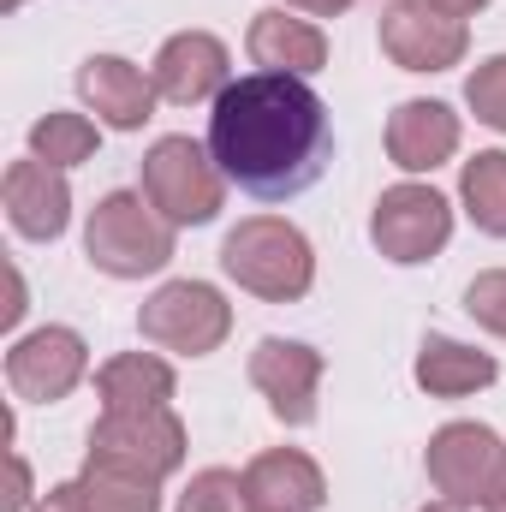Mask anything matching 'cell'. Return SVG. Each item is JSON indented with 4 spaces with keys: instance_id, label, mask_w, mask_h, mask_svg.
Segmentation results:
<instances>
[{
    "instance_id": "6da1fadb",
    "label": "cell",
    "mask_w": 506,
    "mask_h": 512,
    "mask_svg": "<svg viewBox=\"0 0 506 512\" xmlns=\"http://www.w3.org/2000/svg\"><path fill=\"white\" fill-rule=\"evenodd\" d=\"M209 155L245 197L286 203L310 191L334 161L328 102L292 72H245L215 96Z\"/></svg>"
},
{
    "instance_id": "7a4b0ae2",
    "label": "cell",
    "mask_w": 506,
    "mask_h": 512,
    "mask_svg": "<svg viewBox=\"0 0 506 512\" xmlns=\"http://www.w3.org/2000/svg\"><path fill=\"white\" fill-rule=\"evenodd\" d=\"M221 268H227L245 292L268 298V304H292V298H304L310 280H316L310 239H304L292 221H274V215L239 221V227L227 233V245H221Z\"/></svg>"
},
{
    "instance_id": "3957f363",
    "label": "cell",
    "mask_w": 506,
    "mask_h": 512,
    "mask_svg": "<svg viewBox=\"0 0 506 512\" xmlns=\"http://www.w3.org/2000/svg\"><path fill=\"white\" fill-rule=\"evenodd\" d=\"M143 203L149 197H137V191H108L90 209L84 256L102 274H114V280H143V274H155V268L173 262V221H161Z\"/></svg>"
},
{
    "instance_id": "277c9868",
    "label": "cell",
    "mask_w": 506,
    "mask_h": 512,
    "mask_svg": "<svg viewBox=\"0 0 506 512\" xmlns=\"http://www.w3.org/2000/svg\"><path fill=\"white\" fill-rule=\"evenodd\" d=\"M143 197L161 221L173 227H203L221 215V197H227V173L221 161L191 143V137H161L149 155H143Z\"/></svg>"
},
{
    "instance_id": "5b68a950",
    "label": "cell",
    "mask_w": 506,
    "mask_h": 512,
    "mask_svg": "<svg viewBox=\"0 0 506 512\" xmlns=\"http://www.w3.org/2000/svg\"><path fill=\"white\" fill-rule=\"evenodd\" d=\"M429 483L453 507H495L506 495V441L489 423H447L429 435Z\"/></svg>"
},
{
    "instance_id": "8992f818",
    "label": "cell",
    "mask_w": 506,
    "mask_h": 512,
    "mask_svg": "<svg viewBox=\"0 0 506 512\" xmlns=\"http://www.w3.org/2000/svg\"><path fill=\"white\" fill-rule=\"evenodd\" d=\"M90 465L161 483V477H173L185 465V423L167 405H155V411H102V423L90 429Z\"/></svg>"
},
{
    "instance_id": "52a82bcc",
    "label": "cell",
    "mask_w": 506,
    "mask_h": 512,
    "mask_svg": "<svg viewBox=\"0 0 506 512\" xmlns=\"http://www.w3.org/2000/svg\"><path fill=\"white\" fill-rule=\"evenodd\" d=\"M137 334L161 352L179 358H209L227 334H233V304L209 286V280H167L143 310H137Z\"/></svg>"
},
{
    "instance_id": "ba28073f",
    "label": "cell",
    "mask_w": 506,
    "mask_h": 512,
    "mask_svg": "<svg viewBox=\"0 0 506 512\" xmlns=\"http://www.w3.org/2000/svg\"><path fill=\"white\" fill-rule=\"evenodd\" d=\"M370 239L387 262H429L453 239V209L435 185H393L381 191L376 215H370Z\"/></svg>"
},
{
    "instance_id": "9c48e42d",
    "label": "cell",
    "mask_w": 506,
    "mask_h": 512,
    "mask_svg": "<svg viewBox=\"0 0 506 512\" xmlns=\"http://www.w3.org/2000/svg\"><path fill=\"white\" fill-rule=\"evenodd\" d=\"M465 48H471L465 18H447L429 0H393L381 12V54L399 72H447L465 60Z\"/></svg>"
},
{
    "instance_id": "30bf717a",
    "label": "cell",
    "mask_w": 506,
    "mask_h": 512,
    "mask_svg": "<svg viewBox=\"0 0 506 512\" xmlns=\"http://www.w3.org/2000/svg\"><path fill=\"white\" fill-rule=\"evenodd\" d=\"M84 370H90V346L72 328H36V334H24L6 352V382H12L18 399H30V405L66 399L72 387L84 382Z\"/></svg>"
},
{
    "instance_id": "8fae6325",
    "label": "cell",
    "mask_w": 506,
    "mask_h": 512,
    "mask_svg": "<svg viewBox=\"0 0 506 512\" xmlns=\"http://www.w3.org/2000/svg\"><path fill=\"white\" fill-rule=\"evenodd\" d=\"M322 352L304 340H262L251 352V382L268 399V411L292 429L316 423V387H322Z\"/></svg>"
},
{
    "instance_id": "7c38bea8",
    "label": "cell",
    "mask_w": 506,
    "mask_h": 512,
    "mask_svg": "<svg viewBox=\"0 0 506 512\" xmlns=\"http://www.w3.org/2000/svg\"><path fill=\"white\" fill-rule=\"evenodd\" d=\"M233 60H227V42L221 36H209V30H179L161 54H155V96H167V102H179V108H191V102H209V96H221L233 78Z\"/></svg>"
},
{
    "instance_id": "4fadbf2b",
    "label": "cell",
    "mask_w": 506,
    "mask_h": 512,
    "mask_svg": "<svg viewBox=\"0 0 506 512\" xmlns=\"http://www.w3.org/2000/svg\"><path fill=\"white\" fill-rule=\"evenodd\" d=\"M6 221L24 233V239H60L66 221H72V185H66V167L30 155V161H12L6 167Z\"/></svg>"
},
{
    "instance_id": "5bb4252c",
    "label": "cell",
    "mask_w": 506,
    "mask_h": 512,
    "mask_svg": "<svg viewBox=\"0 0 506 512\" xmlns=\"http://www.w3.org/2000/svg\"><path fill=\"white\" fill-rule=\"evenodd\" d=\"M245 495H251V512H322L328 483H322V465L310 453L274 447L245 465Z\"/></svg>"
},
{
    "instance_id": "9a60e30c",
    "label": "cell",
    "mask_w": 506,
    "mask_h": 512,
    "mask_svg": "<svg viewBox=\"0 0 506 512\" xmlns=\"http://www.w3.org/2000/svg\"><path fill=\"white\" fill-rule=\"evenodd\" d=\"M78 96L96 108V120L114 131H137L155 114V78H143L120 54H90L78 66Z\"/></svg>"
},
{
    "instance_id": "2e32d148",
    "label": "cell",
    "mask_w": 506,
    "mask_h": 512,
    "mask_svg": "<svg viewBox=\"0 0 506 512\" xmlns=\"http://www.w3.org/2000/svg\"><path fill=\"white\" fill-rule=\"evenodd\" d=\"M459 149V114L447 102H399L387 120V155L405 173H435Z\"/></svg>"
},
{
    "instance_id": "e0dca14e",
    "label": "cell",
    "mask_w": 506,
    "mask_h": 512,
    "mask_svg": "<svg viewBox=\"0 0 506 512\" xmlns=\"http://www.w3.org/2000/svg\"><path fill=\"white\" fill-rule=\"evenodd\" d=\"M251 60L262 72H292V78H310L328 66V36L304 18H286V12H256L251 36H245Z\"/></svg>"
},
{
    "instance_id": "ac0fdd59",
    "label": "cell",
    "mask_w": 506,
    "mask_h": 512,
    "mask_svg": "<svg viewBox=\"0 0 506 512\" xmlns=\"http://www.w3.org/2000/svg\"><path fill=\"white\" fill-rule=\"evenodd\" d=\"M495 376H501V370H495L489 352L459 346V340H447V334H429L423 352H417V387H423L429 399H465V393L489 387Z\"/></svg>"
},
{
    "instance_id": "d6986e66",
    "label": "cell",
    "mask_w": 506,
    "mask_h": 512,
    "mask_svg": "<svg viewBox=\"0 0 506 512\" xmlns=\"http://www.w3.org/2000/svg\"><path fill=\"white\" fill-rule=\"evenodd\" d=\"M96 393H102V411H155L173 399V370L149 352H126L96 370Z\"/></svg>"
},
{
    "instance_id": "ffe728a7",
    "label": "cell",
    "mask_w": 506,
    "mask_h": 512,
    "mask_svg": "<svg viewBox=\"0 0 506 512\" xmlns=\"http://www.w3.org/2000/svg\"><path fill=\"white\" fill-rule=\"evenodd\" d=\"M459 197H465L477 233L506 239V149H489V155L465 161V173H459Z\"/></svg>"
},
{
    "instance_id": "44dd1931",
    "label": "cell",
    "mask_w": 506,
    "mask_h": 512,
    "mask_svg": "<svg viewBox=\"0 0 506 512\" xmlns=\"http://www.w3.org/2000/svg\"><path fill=\"white\" fill-rule=\"evenodd\" d=\"M84 512H155V483L126 477V471H108V465H84V477H72Z\"/></svg>"
},
{
    "instance_id": "7402d4cb",
    "label": "cell",
    "mask_w": 506,
    "mask_h": 512,
    "mask_svg": "<svg viewBox=\"0 0 506 512\" xmlns=\"http://www.w3.org/2000/svg\"><path fill=\"white\" fill-rule=\"evenodd\" d=\"M96 143H102V131L90 126L84 114H48V120L30 126V155H42V161H54V167H78V161H90Z\"/></svg>"
},
{
    "instance_id": "603a6c76",
    "label": "cell",
    "mask_w": 506,
    "mask_h": 512,
    "mask_svg": "<svg viewBox=\"0 0 506 512\" xmlns=\"http://www.w3.org/2000/svg\"><path fill=\"white\" fill-rule=\"evenodd\" d=\"M179 512H251V495H245V477L209 465L191 477V489L179 495Z\"/></svg>"
},
{
    "instance_id": "cb8c5ba5",
    "label": "cell",
    "mask_w": 506,
    "mask_h": 512,
    "mask_svg": "<svg viewBox=\"0 0 506 512\" xmlns=\"http://www.w3.org/2000/svg\"><path fill=\"white\" fill-rule=\"evenodd\" d=\"M465 102H471V114H477L489 131H506V54L483 60V66L471 72V84H465Z\"/></svg>"
},
{
    "instance_id": "d4e9b609",
    "label": "cell",
    "mask_w": 506,
    "mask_h": 512,
    "mask_svg": "<svg viewBox=\"0 0 506 512\" xmlns=\"http://www.w3.org/2000/svg\"><path fill=\"white\" fill-rule=\"evenodd\" d=\"M465 310H471V322H483L489 334L506 340V268H489L465 286Z\"/></svg>"
},
{
    "instance_id": "484cf974",
    "label": "cell",
    "mask_w": 506,
    "mask_h": 512,
    "mask_svg": "<svg viewBox=\"0 0 506 512\" xmlns=\"http://www.w3.org/2000/svg\"><path fill=\"white\" fill-rule=\"evenodd\" d=\"M36 512H84V501H78L72 483H60V489H48V495L36 501Z\"/></svg>"
},
{
    "instance_id": "4316f807",
    "label": "cell",
    "mask_w": 506,
    "mask_h": 512,
    "mask_svg": "<svg viewBox=\"0 0 506 512\" xmlns=\"http://www.w3.org/2000/svg\"><path fill=\"white\" fill-rule=\"evenodd\" d=\"M30 507V471H24V459H12V512Z\"/></svg>"
},
{
    "instance_id": "83f0119b",
    "label": "cell",
    "mask_w": 506,
    "mask_h": 512,
    "mask_svg": "<svg viewBox=\"0 0 506 512\" xmlns=\"http://www.w3.org/2000/svg\"><path fill=\"white\" fill-rule=\"evenodd\" d=\"M286 6H298V12H310V18H334V12H346L352 0H286Z\"/></svg>"
},
{
    "instance_id": "f1b7e54d",
    "label": "cell",
    "mask_w": 506,
    "mask_h": 512,
    "mask_svg": "<svg viewBox=\"0 0 506 512\" xmlns=\"http://www.w3.org/2000/svg\"><path fill=\"white\" fill-rule=\"evenodd\" d=\"M435 12H447V18H471V12H483L489 0H429Z\"/></svg>"
},
{
    "instance_id": "f546056e",
    "label": "cell",
    "mask_w": 506,
    "mask_h": 512,
    "mask_svg": "<svg viewBox=\"0 0 506 512\" xmlns=\"http://www.w3.org/2000/svg\"><path fill=\"white\" fill-rule=\"evenodd\" d=\"M423 512H465V507H453V501H441V507H423Z\"/></svg>"
},
{
    "instance_id": "4dcf8cb0",
    "label": "cell",
    "mask_w": 506,
    "mask_h": 512,
    "mask_svg": "<svg viewBox=\"0 0 506 512\" xmlns=\"http://www.w3.org/2000/svg\"><path fill=\"white\" fill-rule=\"evenodd\" d=\"M489 512H506V495H501V501H495V507H489Z\"/></svg>"
},
{
    "instance_id": "1f68e13d",
    "label": "cell",
    "mask_w": 506,
    "mask_h": 512,
    "mask_svg": "<svg viewBox=\"0 0 506 512\" xmlns=\"http://www.w3.org/2000/svg\"><path fill=\"white\" fill-rule=\"evenodd\" d=\"M0 6H24V0H0Z\"/></svg>"
}]
</instances>
